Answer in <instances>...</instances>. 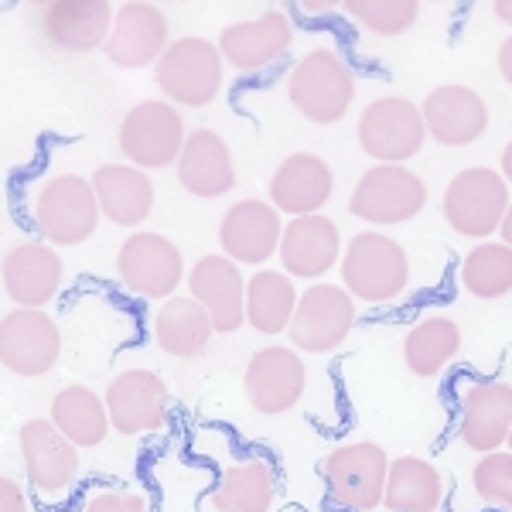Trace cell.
I'll return each mask as SVG.
<instances>
[{"instance_id": "6da1fadb", "label": "cell", "mask_w": 512, "mask_h": 512, "mask_svg": "<svg viewBox=\"0 0 512 512\" xmlns=\"http://www.w3.org/2000/svg\"><path fill=\"white\" fill-rule=\"evenodd\" d=\"M342 287L366 304H390L410 287V256L386 233H355L342 253Z\"/></svg>"}, {"instance_id": "7a4b0ae2", "label": "cell", "mask_w": 512, "mask_h": 512, "mask_svg": "<svg viewBox=\"0 0 512 512\" xmlns=\"http://www.w3.org/2000/svg\"><path fill=\"white\" fill-rule=\"evenodd\" d=\"M287 99L297 117L318 127H332L352 110L355 103V76L332 48H315L287 76Z\"/></svg>"}, {"instance_id": "3957f363", "label": "cell", "mask_w": 512, "mask_h": 512, "mask_svg": "<svg viewBox=\"0 0 512 512\" xmlns=\"http://www.w3.org/2000/svg\"><path fill=\"white\" fill-rule=\"evenodd\" d=\"M222 62L226 59L219 52V41L202 35L175 38L154 65V86L171 106L205 110L222 93Z\"/></svg>"}, {"instance_id": "277c9868", "label": "cell", "mask_w": 512, "mask_h": 512, "mask_svg": "<svg viewBox=\"0 0 512 512\" xmlns=\"http://www.w3.org/2000/svg\"><path fill=\"white\" fill-rule=\"evenodd\" d=\"M390 454L376 441H352L328 451L318 465L328 499L345 512H376L383 509Z\"/></svg>"}, {"instance_id": "5b68a950", "label": "cell", "mask_w": 512, "mask_h": 512, "mask_svg": "<svg viewBox=\"0 0 512 512\" xmlns=\"http://www.w3.org/2000/svg\"><path fill=\"white\" fill-rule=\"evenodd\" d=\"M99 216L103 209H99L93 178L55 175L35 195V229L55 250L86 243L96 233Z\"/></svg>"}, {"instance_id": "8992f818", "label": "cell", "mask_w": 512, "mask_h": 512, "mask_svg": "<svg viewBox=\"0 0 512 512\" xmlns=\"http://www.w3.org/2000/svg\"><path fill=\"white\" fill-rule=\"evenodd\" d=\"M512 198L509 181L495 168H465L444 188V222L465 239H489L502 229Z\"/></svg>"}, {"instance_id": "52a82bcc", "label": "cell", "mask_w": 512, "mask_h": 512, "mask_svg": "<svg viewBox=\"0 0 512 512\" xmlns=\"http://www.w3.org/2000/svg\"><path fill=\"white\" fill-rule=\"evenodd\" d=\"M117 140L127 164L144 171H161L168 164H178L181 151H185V117L168 99H140L120 120Z\"/></svg>"}, {"instance_id": "ba28073f", "label": "cell", "mask_w": 512, "mask_h": 512, "mask_svg": "<svg viewBox=\"0 0 512 512\" xmlns=\"http://www.w3.org/2000/svg\"><path fill=\"white\" fill-rule=\"evenodd\" d=\"M427 205V185L407 164H373L352 185L349 212L369 226H403Z\"/></svg>"}, {"instance_id": "9c48e42d", "label": "cell", "mask_w": 512, "mask_h": 512, "mask_svg": "<svg viewBox=\"0 0 512 512\" xmlns=\"http://www.w3.org/2000/svg\"><path fill=\"white\" fill-rule=\"evenodd\" d=\"M359 147L376 164H407L427 140L424 113L407 96H379L359 117Z\"/></svg>"}, {"instance_id": "30bf717a", "label": "cell", "mask_w": 512, "mask_h": 512, "mask_svg": "<svg viewBox=\"0 0 512 512\" xmlns=\"http://www.w3.org/2000/svg\"><path fill=\"white\" fill-rule=\"evenodd\" d=\"M117 277L130 294L147 301H171L185 280V256L168 236L137 229L120 243Z\"/></svg>"}, {"instance_id": "8fae6325", "label": "cell", "mask_w": 512, "mask_h": 512, "mask_svg": "<svg viewBox=\"0 0 512 512\" xmlns=\"http://www.w3.org/2000/svg\"><path fill=\"white\" fill-rule=\"evenodd\" d=\"M18 448L28 485L45 499H59L76 485L82 465L79 448L52 424V417L24 420L18 431Z\"/></svg>"}, {"instance_id": "7c38bea8", "label": "cell", "mask_w": 512, "mask_h": 512, "mask_svg": "<svg viewBox=\"0 0 512 512\" xmlns=\"http://www.w3.org/2000/svg\"><path fill=\"white\" fill-rule=\"evenodd\" d=\"M62 359L59 321L41 308H14L0 321V362L7 373L38 379Z\"/></svg>"}, {"instance_id": "4fadbf2b", "label": "cell", "mask_w": 512, "mask_h": 512, "mask_svg": "<svg viewBox=\"0 0 512 512\" xmlns=\"http://www.w3.org/2000/svg\"><path fill=\"white\" fill-rule=\"evenodd\" d=\"M117 21L106 0H41L31 7V24L45 45L59 48V52H96L106 48Z\"/></svg>"}, {"instance_id": "5bb4252c", "label": "cell", "mask_w": 512, "mask_h": 512, "mask_svg": "<svg viewBox=\"0 0 512 512\" xmlns=\"http://www.w3.org/2000/svg\"><path fill=\"white\" fill-rule=\"evenodd\" d=\"M308 386V369L297 349L287 345H263L250 355L243 373L246 403L263 417H280L294 410Z\"/></svg>"}, {"instance_id": "9a60e30c", "label": "cell", "mask_w": 512, "mask_h": 512, "mask_svg": "<svg viewBox=\"0 0 512 512\" xmlns=\"http://www.w3.org/2000/svg\"><path fill=\"white\" fill-rule=\"evenodd\" d=\"M355 325V297L338 284H311L301 294L294 321L287 328L297 352L321 355L332 352L352 335Z\"/></svg>"}, {"instance_id": "2e32d148", "label": "cell", "mask_w": 512, "mask_h": 512, "mask_svg": "<svg viewBox=\"0 0 512 512\" xmlns=\"http://www.w3.org/2000/svg\"><path fill=\"white\" fill-rule=\"evenodd\" d=\"M103 396L113 431L123 437L154 434L171 417V390L154 369H127V373L113 376Z\"/></svg>"}, {"instance_id": "e0dca14e", "label": "cell", "mask_w": 512, "mask_h": 512, "mask_svg": "<svg viewBox=\"0 0 512 512\" xmlns=\"http://www.w3.org/2000/svg\"><path fill=\"white\" fill-rule=\"evenodd\" d=\"M284 216L270 205V198H243L219 222V246L239 267H263L280 253Z\"/></svg>"}, {"instance_id": "ac0fdd59", "label": "cell", "mask_w": 512, "mask_h": 512, "mask_svg": "<svg viewBox=\"0 0 512 512\" xmlns=\"http://www.w3.org/2000/svg\"><path fill=\"white\" fill-rule=\"evenodd\" d=\"M168 45V14L158 4H147V0H127V4L117 7V21H113L110 41H106L103 52L117 69H147V65L161 62Z\"/></svg>"}, {"instance_id": "d6986e66", "label": "cell", "mask_w": 512, "mask_h": 512, "mask_svg": "<svg viewBox=\"0 0 512 512\" xmlns=\"http://www.w3.org/2000/svg\"><path fill=\"white\" fill-rule=\"evenodd\" d=\"M512 434V383L478 379L458 400V437L478 454L502 451Z\"/></svg>"}, {"instance_id": "ffe728a7", "label": "cell", "mask_w": 512, "mask_h": 512, "mask_svg": "<svg viewBox=\"0 0 512 512\" xmlns=\"http://www.w3.org/2000/svg\"><path fill=\"white\" fill-rule=\"evenodd\" d=\"M291 45H294V24L277 7L256 14L253 21H233L219 35V52L226 65H233L236 72H250V76L277 65L291 52Z\"/></svg>"}, {"instance_id": "44dd1931", "label": "cell", "mask_w": 512, "mask_h": 512, "mask_svg": "<svg viewBox=\"0 0 512 512\" xmlns=\"http://www.w3.org/2000/svg\"><path fill=\"white\" fill-rule=\"evenodd\" d=\"M335 195V175L332 164L311 151H297L291 158L277 164V171L270 175L267 198L280 216H318Z\"/></svg>"}, {"instance_id": "7402d4cb", "label": "cell", "mask_w": 512, "mask_h": 512, "mask_svg": "<svg viewBox=\"0 0 512 512\" xmlns=\"http://www.w3.org/2000/svg\"><path fill=\"white\" fill-rule=\"evenodd\" d=\"M188 294L212 315L219 335H233L246 325V277L226 253H209L188 270Z\"/></svg>"}, {"instance_id": "603a6c76", "label": "cell", "mask_w": 512, "mask_h": 512, "mask_svg": "<svg viewBox=\"0 0 512 512\" xmlns=\"http://www.w3.org/2000/svg\"><path fill=\"white\" fill-rule=\"evenodd\" d=\"M427 123V137H434L441 147H468L489 130V106L472 86L444 82L427 93L420 103Z\"/></svg>"}, {"instance_id": "cb8c5ba5", "label": "cell", "mask_w": 512, "mask_h": 512, "mask_svg": "<svg viewBox=\"0 0 512 512\" xmlns=\"http://www.w3.org/2000/svg\"><path fill=\"white\" fill-rule=\"evenodd\" d=\"M65 263L48 243H18L4 253V294L14 308H41L62 291Z\"/></svg>"}, {"instance_id": "d4e9b609", "label": "cell", "mask_w": 512, "mask_h": 512, "mask_svg": "<svg viewBox=\"0 0 512 512\" xmlns=\"http://www.w3.org/2000/svg\"><path fill=\"white\" fill-rule=\"evenodd\" d=\"M342 233L338 222L328 216L287 219L280 239V267L294 280H321L335 263H342Z\"/></svg>"}, {"instance_id": "484cf974", "label": "cell", "mask_w": 512, "mask_h": 512, "mask_svg": "<svg viewBox=\"0 0 512 512\" xmlns=\"http://www.w3.org/2000/svg\"><path fill=\"white\" fill-rule=\"evenodd\" d=\"M178 181L195 198H222L236 188V161L229 144L216 130H192L185 140V151L175 164Z\"/></svg>"}, {"instance_id": "4316f807", "label": "cell", "mask_w": 512, "mask_h": 512, "mask_svg": "<svg viewBox=\"0 0 512 512\" xmlns=\"http://www.w3.org/2000/svg\"><path fill=\"white\" fill-rule=\"evenodd\" d=\"M99 209L113 226L137 229L154 212V181L134 164H103L93 171Z\"/></svg>"}, {"instance_id": "83f0119b", "label": "cell", "mask_w": 512, "mask_h": 512, "mask_svg": "<svg viewBox=\"0 0 512 512\" xmlns=\"http://www.w3.org/2000/svg\"><path fill=\"white\" fill-rule=\"evenodd\" d=\"M212 335H216V325H212V315L195 301L192 294L171 297L158 308L154 315V342H158L161 352L175 355V359H195L209 349Z\"/></svg>"}, {"instance_id": "f1b7e54d", "label": "cell", "mask_w": 512, "mask_h": 512, "mask_svg": "<svg viewBox=\"0 0 512 512\" xmlns=\"http://www.w3.org/2000/svg\"><path fill=\"white\" fill-rule=\"evenodd\" d=\"M48 417L72 444L82 448H99L110 437V410H106V396H99L89 386H65L48 403Z\"/></svg>"}, {"instance_id": "f546056e", "label": "cell", "mask_w": 512, "mask_h": 512, "mask_svg": "<svg viewBox=\"0 0 512 512\" xmlns=\"http://www.w3.org/2000/svg\"><path fill=\"white\" fill-rule=\"evenodd\" d=\"M297 294L294 277L284 274V270H256V274L246 280V325L260 335H284L294 321L297 311Z\"/></svg>"}, {"instance_id": "4dcf8cb0", "label": "cell", "mask_w": 512, "mask_h": 512, "mask_svg": "<svg viewBox=\"0 0 512 512\" xmlns=\"http://www.w3.org/2000/svg\"><path fill=\"white\" fill-rule=\"evenodd\" d=\"M444 502V475L437 472L427 458H403L390 461V475H386V512H437Z\"/></svg>"}, {"instance_id": "1f68e13d", "label": "cell", "mask_w": 512, "mask_h": 512, "mask_svg": "<svg viewBox=\"0 0 512 512\" xmlns=\"http://www.w3.org/2000/svg\"><path fill=\"white\" fill-rule=\"evenodd\" d=\"M277 499V472L270 461L250 458L226 468L219 485L209 495V506L216 512H270Z\"/></svg>"}, {"instance_id": "d6a6232c", "label": "cell", "mask_w": 512, "mask_h": 512, "mask_svg": "<svg viewBox=\"0 0 512 512\" xmlns=\"http://www.w3.org/2000/svg\"><path fill=\"white\" fill-rule=\"evenodd\" d=\"M461 352V328L448 315L417 321L403 338V366L417 379H434Z\"/></svg>"}, {"instance_id": "836d02e7", "label": "cell", "mask_w": 512, "mask_h": 512, "mask_svg": "<svg viewBox=\"0 0 512 512\" xmlns=\"http://www.w3.org/2000/svg\"><path fill=\"white\" fill-rule=\"evenodd\" d=\"M458 280L468 294L478 301H499L512 294V246L499 243H478L465 253L458 267Z\"/></svg>"}, {"instance_id": "e575fe53", "label": "cell", "mask_w": 512, "mask_h": 512, "mask_svg": "<svg viewBox=\"0 0 512 512\" xmlns=\"http://www.w3.org/2000/svg\"><path fill=\"white\" fill-rule=\"evenodd\" d=\"M342 11L376 38L407 35L420 18L417 0H349L342 4Z\"/></svg>"}, {"instance_id": "d590c367", "label": "cell", "mask_w": 512, "mask_h": 512, "mask_svg": "<svg viewBox=\"0 0 512 512\" xmlns=\"http://www.w3.org/2000/svg\"><path fill=\"white\" fill-rule=\"evenodd\" d=\"M472 489L485 506L512 512V451L482 454L472 472Z\"/></svg>"}, {"instance_id": "8d00e7d4", "label": "cell", "mask_w": 512, "mask_h": 512, "mask_svg": "<svg viewBox=\"0 0 512 512\" xmlns=\"http://www.w3.org/2000/svg\"><path fill=\"white\" fill-rule=\"evenodd\" d=\"M82 512H147V502L137 492H120V489H103L93 492Z\"/></svg>"}, {"instance_id": "74e56055", "label": "cell", "mask_w": 512, "mask_h": 512, "mask_svg": "<svg viewBox=\"0 0 512 512\" xmlns=\"http://www.w3.org/2000/svg\"><path fill=\"white\" fill-rule=\"evenodd\" d=\"M0 512H28L24 485L11 475H0Z\"/></svg>"}, {"instance_id": "f35d334b", "label": "cell", "mask_w": 512, "mask_h": 512, "mask_svg": "<svg viewBox=\"0 0 512 512\" xmlns=\"http://www.w3.org/2000/svg\"><path fill=\"white\" fill-rule=\"evenodd\" d=\"M499 76L512 86V35L502 41V48H499Z\"/></svg>"}, {"instance_id": "ab89813d", "label": "cell", "mask_w": 512, "mask_h": 512, "mask_svg": "<svg viewBox=\"0 0 512 512\" xmlns=\"http://www.w3.org/2000/svg\"><path fill=\"white\" fill-rule=\"evenodd\" d=\"M492 14H495V18H499L502 24H509V28H512V0H495V4H492Z\"/></svg>"}, {"instance_id": "60d3db41", "label": "cell", "mask_w": 512, "mask_h": 512, "mask_svg": "<svg viewBox=\"0 0 512 512\" xmlns=\"http://www.w3.org/2000/svg\"><path fill=\"white\" fill-rule=\"evenodd\" d=\"M502 178H506L512 188V140L506 144V151H502Z\"/></svg>"}, {"instance_id": "b9f144b4", "label": "cell", "mask_w": 512, "mask_h": 512, "mask_svg": "<svg viewBox=\"0 0 512 512\" xmlns=\"http://www.w3.org/2000/svg\"><path fill=\"white\" fill-rule=\"evenodd\" d=\"M499 236H502V243H506V246H512V205H509L506 219H502V229H499Z\"/></svg>"}, {"instance_id": "7bdbcfd3", "label": "cell", "mask_w": 512, "mask_h": 512, "mask_svg": "<svg viewBox=\"0 0 512 512\" xmlns=\"http://www.w3.org/2000/svg\"><path fill=\"white\" fill-rule=\"evenodd\" d=\"M509 451H512V434H509Z\"/></svg>"}]
</instances>
